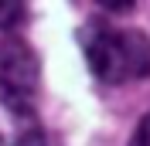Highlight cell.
<instances>
[{
    "instance_id": "obj_1",
    "label": "cell",
    "mask_w": 150,
    "mask_h": 146,
    "mask_svg": "<svg viewBox=\"0 0 150 146\" xmlns=\"http://www.w3.org/2000/svg\"><path fill=\"white\" fill-rule=\"evenodd\" d=\"M89 72L103 85L150 78V37L133 27H112L109 20H85L79 31Z\"/></svg>"
},
{
    "instance_id": "obj_2",
    "label": "cell",
    "mask_w": 150,
    "mask_h": 146,
    "mask_svg": "<svg viewBox=\"0 0 150 146\" xmlns=\"http://www.w3.org/2000/svg\"><path fill=\"white\" fill-rule=\"evenodd\" d=\"M41 88V61L17 34L0 37V105L14 116H31Z\"/></svg>"
},
{
    "instance_id": "obj_5",
    "label": "cell",
    "mask_w": 150,
    "mask_h": 146,
    "mask_svg": "<svg viewBox=\"0 0 150 146\" xmlns=\"http://www.w3.org/2000/svg\"><path fill=\"white\" fill-rule=\"evenodd\" d=\"M130 146H150V112L140 119V122H137V133H133Z\"/></svg>"
},
{
    "instance_id": "obj_3",
    "label": "cell",
    "mask_w": 150,
    "mask_h": 146,
    "mask_svg": "<svg viewBox=\"0 0 150 146\" xmlns=\"http://www.w3.org/2000/svg\"><path fill=\"white\" fill-rule=\"evenodd\" d=\"M24 17H28L24 4H0V31H10V27H17V24H21Z\"/></svg>"
},
{
    "instance_id": "obj_4",
    "label": "cell",
    "mask_w": 150,
    "mask_h": 146,
    "mask_svg": "<svg viewBox=\"0 0 150 146\" xmlns=\"http://www.w3.org/2000/svg\"><path fill=\"white\" fill-rule=\"evenodd\" d=\"M17 146H55V139L48 136L45 129H28V133L17 139Z\"/></svg>"
}]
</instances>
